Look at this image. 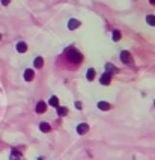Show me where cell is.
<instances>
[{
  "instance_id": "obj_10",
  "label": "cell",
  "mask_w": 155,
  "mask_h": 160,
  "mask_svg": "<svg viewBox=\"0 0 155 160\" xmlns=\"http://www.w3.org/2000/svg\"><path fill=\"white\" fill-rule=\"evenodd\" d=\"M68 112H69V110H68L66 107H63V106H62V107H57V113H59L60 117H66Z\"/></svg>"
},
{
  "instance_id": "obj_2",
  "label": "cell",
  "mask_w": 155,
  "mask_h": 160,
  "mask_svg": "<svg viewBox=\"0 0 155 160\" xmlns=\"http://www.w3.org/2000/svg\"><path fill=\"white\" fill-rule=\"evenodd\" d=\"M120 61L126 65H133V57L128 51H120Z\"/></svg>"
},
{
  "instance_id": "obj_20",
  "label": "cell",
  "mask_w": 155,
  "mask_h": 160,
  "mask_svg": "<svg viewBox=\"0 0 155 160\" xmlns=\"http://www.w3.org/2000/svg\"><path fill=\"white\" fill-rule=\"evenodd\" d=\"M151 5H155V0H151Z\"/></svg>"
},
{
  "instance_id": "obj_8",
  "label": "cell",
  "mask_w": 155,
  "mask_h": 160,
  "mask_svg": "<svg viewBox=\"0 0 155 160\" xmlns=\"http://www.w3.org/2000/svg\"><path fill=\"white\" fill-rule=\"evenodd\" d=\"M17 50H18L20 53H26V50H27V44L23 42V41L18 42V44H17Z\"/></svg>"
},
{
  "instance_id": "obj_9",
  "label": "cell",
  "mask_w": 155,
  "mask_h": 160,
  "mask_svg": "<svg viewBox=\"0 0 155 160\" xmlns=\"http://www.w3.org/2000/svg\"><path fill=\"white\" fill-rule=\"evenodd\" d=\"M98 109H101V110H109V109H110V104L106 103V101H99V103H98Z\"/></svg>"
},
{
  "instance_id": "obj_22",
  "label": "cell",
  "mask_w": 155,
  "mask_h": 160,
  "mask_svg": "<svg viewBox=\"0 0 155 160\" xmlns=\"http://www.w3.org/2000/svg\"><path fill=\"white\" fill-rule=\"evenodd\" d=\"M154 106H155V101H154Z\"/></svg>"
},
{
  "instance_id": "obj_14",
  "label": "cell",
  "mask_w": 155,
  "mask_h": 160,
  "mask_svg": "<svg viewBox=\"0 0 155 160\" xmlns=\"http://www.w3.org/2000/svg\"><path fill=\"white\" fill-rule=\"evenodd\" d=\"M86 79L89 80V82H90V80H93V79H95V71H93L92 68H89V70H87V74H86Z\"/></svg>"
},
{
  "instance_id": "obj_12",
  "label": "cell",
  "mask_w": 155,
  "mask_h": 160,
  "mask_svg": "<svg viewBox=\"0 0 155 160\" xmlns=\"http://www.w3.org/2000/svg\"><path fill=\"white\" fill-rule=\"evenodd\" d=\"M11 160H21V154H20L17 150H14V151L11 153Z\"/></svg>"
},
{
  "instance_id": "obj_11",
  "label": "cell",
  "mask_w": 155,
  "mask_h": 160,
  "mask_svg": "<svg viewBox=\"0 0 155 160\" xmlns=\"http://www.w3.org/2000/svg\"><path fill=\"white\" fill-rule=\"evenodd\" d=\"M39 128H41V131H50L51 130L50 124H47V122H41L39 124Z\"/></svg>"
},
{
  "instance_id": "obj_5",
  "label": "cell",
  "mask_w": 155,
  "mask_h": 160,
  "mask_svg": "<svg viewBox=\"0 0 155 160\" xmlns=\"http://www.w3.org/2000/svg\"><path fill=\"white\" fill-rule=\"evenodd\" d=\"M99 82H101L103 85H110V82H112V76H110V74H107V73H104V74L101 76Z\"/></svg>"
},
{
  "instance_id": "obj_3",
  "label": "cell",
  "mask_w": 155,
  "mask_h": 160,
  "mask_svg": "<svg viewBox=\"0 0 155 160\" xmlns=\"http://www.w3.org/2000/svg\"><path fill=\"white\" fill-rule=\"evenodd\" d=\"M33 77H35V73H33V70H26L24 71V80L26 82H30V80H33Z\"/></svg>"
},
{
  "instance_id": "obj_13",
  "label": "cell",
  "mask_w": 155,
  "mask_h": 160,
  "mask_svg": "<svg viewBox=\"0 0 155 160\" xmlns=\"http://www.w3.org/2000/svg\"><path fill=\"white\" fill-rule=\"evenodd\" d=\"M33 64H35V67H36V68H42V65H44V59H42L41 56H38V57L35 59V62H33Z\"/></svg>"
},
{
  "instance_id": "obj_18",
  "label": "cell",
  "mask_w": 155,
  "mask_h": 160,
  "mask_svg": "<svg viewBox=\"0 0 155 160\" xmlns=\"http://www.w3.org/2000/svg\"><path fill=\"white\" fill-rule=\"evenodd\" d=\"M120 40V32L119 30H115L113 32V41H119Z\"/></svg>"
},
{
  "instance_id": "obj_7",
  "label": "cell",
  "mask_w": 155,
  "mask_h": 160,
  "mask_svg": "<svg viewBox=\"0 0 155 160\" xmlns=\"http://www.w3.org/2000/svg\"><path fill=\"white\" fill-rule=\"evenodd\" d=\"M45 110H47V104L44 101H39L36 104V113H44Z\"/></svg>"
},
{
  "instance_id": "obj_6",
  "label": "cell",
  "mask_w": 155,
  "mask_h": 160,
  "mask_svg": "<svg viewBox=\"0 0 155 160\" xmlns=\"http://www.w3.org/2000/svg\"><path fill=\"white\" fill-rule=\"evenodd\" d=\"M68 27H69L71 30L77 29V27H80V21H78V20H74V18H71V20L68 21Z\"/></svg>"
},
{
  "instance_id": "obj_4",
  "label": "cell",
  "mask_w": 155,
  "mask_h": 160,
  "mask_svg": "<svg viewBox=\"0 0 155 160\" xmlns=\"http://www.w3.org/2000/svg\"><path fill=\"white\" fill-rule=\"evenodd\" d=\"M87 130H89V125L86 124V122H81L80 125L77 127V131L80 134H84V133H87Z\"/></svg>"
},
{
  "instance_id": "obj_16",
  "label": "cell",
  "mask_w": 155,
  "mask_h": 160,
  "mask_svg": "<svg viewBox=\"0 0 155 160\" xmlns=\"http://www.w3.org/2000/svg\"><path fill=\"white\" fill-rule=\"evenodd\" d=\"M50 106L59 107V98H57V97H51V98H50Z\"/></svg>"
},
{
  "instance_id": "obj_1",
  "label": "cell",
  "mask_w": 155,
  "mask_h": 160,
  "mask_svg": "<svg viewBox=\"0 0 155 160\" xmlns=\"http://www.w3.org/2000/svg\"><path fill=\"white\" fill-rule=\"evenodd\" d=\"M66 57L72 62V64H80L81 62V54H80V51H77V50H74V48H68L66 50Z\"/></svg>"
},
{
  "instance_id": "obj_21",
  "label": "cell",
  "mask_w": 155,
  "mask_h": 160,
  "mask_svg": "<svg viewBox=\"0 0 155 160\" xmlns=\"http://www.w3.org/2000/svg\"><path fill=\"white\" fill-rule=\"evenodd\" d=\"M0 40H2V35H0Z\"/></svg>"
},
{
  "instance_id": "obj_17",
  "label": "cell",
  "mask_w": 155,
  "mask_h": 160,
  "mask_svg": "<svg viewBox=\"0 0 155 160\" xmlns=\"http://www.w3.org/2000/svg\"><path fill=\"white\" fill-rule=\"evenodd\" d=\"M146 21H148V24L155 26V15H148V17H146Z\"/></svg>"
},
{
  "instance_id": "obj_15",
  "label": "cell",
  "mask_w": 155,
  "mask_h": 160,
  "mask_svg": "<svg viewBox=\"0 0 155 160\" xmlns=\"http://www.w3.org/2000/svg\"><path fill=\"white\" fill-rule=\"evenodd\" d=\"M115 71H116V68H115L112 64H107V65H106V73H107V74L112 76V73H115Z\"/></svg>"
},
{
  "instance_id": "obj_19",
  "label": "cell",
  "mask_w": 155,
  "mask_h": 160,
  "mask_svg": "<svg viewBox=\"0 0 155 160\" xmlns=\"http://www.w3.org/2000/svg\"><path fill=\"white\" fill-rule=\"evenodd\" d=\"M76 107H77V109H81V103H80V101L76 103Z\"/></svg>"
}]
</instances>
